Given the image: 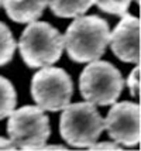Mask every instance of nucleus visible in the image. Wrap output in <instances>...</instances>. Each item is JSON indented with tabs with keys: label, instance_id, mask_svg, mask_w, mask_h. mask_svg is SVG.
Masks as SVG:
<instances>
[{
	"label": "nucleus",
	"instance_id": "nucleus-1",
	"mask_svg": "<svg viewBox=\"0 0 141 151\" xmlns=\"http://www.w3.org/2000/svg\"><path fill=\"white\" fill-rule=\"evenodd\" d=\"M110 40L106 20L99 16H78L64 35L69 58L75 62H90L104 54Z\"/></svg>",
	"mask_w": 141,
	"mask_h": 151
},
{
	"label": "nucleus",
	"instance_id": "nucleus-2",
	"mask_svg": "<svg viewBox=\"0 0 141 151\" xmlns=\"http://www.w3.org/2000/svg\"><path fill=\"white\" fill-rule=\"evenodd\" d=\"M65 48L64 35L45 21H31L19 41L21 58L30 68H42L55 64Z\"/></svg>",
	"mask_w": 141,
	"mask_h": 151
},
{
	"label": "nucleus",
	"instance_id": "nucleus-3",
	"mask_svg": "<svg viewBox=\"0 0 141 151\" xmlns=\"http://www.w3.org/2000/svg\"><path fill=\"white\" fill-rule=\"evenodd\" d=\"M104 130V122L96 106L90 102H79L62 109L59 133L69 145L87 148L96 143Z\"/></svg>",
	"mask_w": 141,
	"mask_h": 151
},
{
	"label": "nucleus",
	"instance_id": "nucleus-4",
	"mask_svg": "<svg viewBox=\"0 0 141 151\" xmlns=\"http://www.w3.org/2000/svg\"><path fill=\"white\" fill-rule=\"evenodd\" d=\"M82 96L93 105H113L123 92L124 81L120 71L107 61L94 59L79 78Z\"/></svg>",
	"mask_w": 141,
	"mask_h": 151
},
{
	"label": "nucleus",
	"instance_id": "nucleus-5",
	"mask_svg": "<svg viewBox=\"0 0 141 151\" xmlns=\"http://www.w3.org/2000/svg\"><path fill=\"white\" fill-rule=\"evenodd\" d=\"M7 133L20 150H40L51 134L49 119L38 106H23L9 114Z\"/></svg>",
	"mask_w": 141,
	"mask_h": 151
},
{
	"label": "nucleus",
	"instance_id": "nucleus-6",
	"mask_svg": "<svg viewBox=\"0 0 141 151\" xmlns=\"http://www.w3.org/2000/svg\"><path fill=\"white\" fill-rule=\"evenodd\" d=\"M72 79L62 68L42 66L33 76L31 95L37 106L47 112H59L71 103Z\"/></svg>",
	"mask_w": 141,
	"mask_h": 151
},
{
	"label": "nucleus",
	"instance_id": "nucleus-7",
	"mask_svg": "<svg viewBox=\"0 0 141 151\" xmlns=\"http://www.w3.org/2000/svg\"><path fill=\"white\" fill-rule=\"evenodd\" d=\"M104 122V130L113 141L135 147L140 141V105L134 102H114Z\"/></svg>",
	"mask_w": 141,
	"mask_h": 151
},
{
	"label": "nucleus",
	"instance_id": "nucleus-8",
	"mask_svg": "<svg viewBox=\"0 0 141 151\" xmlns=\"http://www.w3.org/2000/svg\"><path fill=\"white\" fill-rule=\"evenodd\" d=\"M121 21L110 33L109 44L112 45L114 55L123 62L140 61V21L137 17L124 14Z\"/></svg>",
	"mask_w": 141,
	"mask_h": 151
},
{
	"label": "nucleus",
	"instance_id": "nucleus-9",
	"mask_svg": "<svg viewBox=\"0 0 141 151\" xmlns=\"http://www.w3.org/2000/svg\"><path fill=\"white\" fill-rule=\"evenodd\" d=\"M7 16L17 23H31L42 16L48 0H1Z\"/></svg>",
	"mask_w": 141,
	"mask_h": 151
},
{
	"label": "nucleus",
	"instance_id": "nucleus-10",
	"mask_svg": "<svg viewBox=\"0 0 141 151\" xmlns=\"http://www.w3.org/2000/svg\"><path fill=\"white\" fill-rule=\"evenodd\" d=\"M94 4V0H48L51 12L64 19L78 17L86 13Z\"/></svg>",
	"mask_w": 141,
	"mask_h": 151
},
{
	"label": "nucleus",
	"instance_id": "nucleus-11",
	"mask_svg": "<svg viewBox=\"0 0 141 151\" xmlns=\"http://www.w3.org/2000/svg\"><path fill=\"white\" fill-rule=\"evenodd\" d=\"M17 103V93L9 79L0 76V120L7 117Z\"/></svg>",
	"mask_w": 141,
	"mask_h": 151
},
{
	"label": "nucleus",
	"instance_id": "nucleus-12",
	"mask_svg": "<svg viewBox=\"0 0 141 151\" xmlns=\"http://www.w3.org/2000/svg\"><path fill=\"white\" fill-rule=\"evenodd\" d=\"M16 41L10 28L0 21V66L9 64L16 51Z\"/></svg>",
	"mask_w": 141,
	"mask_h": 151
},
{
	"label": "nucleus",
	"instance_id": "nucleus-13",
	"mask_svg": "<svg viewBox=\"0 0 141 151\" xmlns=\"http://www.w3.org/2000/svg\"><path fill=\"white\" fill-rule=\"evenodd\" d=\"M131 1H138V0H94V4L104 13L124 16L127 13Z\"/></svg>",
	"mask_w": 141,
	"mask_h": 151
},
{
	"label": "nucleus",
	"instance_id": "nucleus-14",
	"mask_svg": "<svg viewBox=\"0 0 141 151\" xmlns=\"http://www.w3.org/2000/svg\"><path fill=\"white\" fill-rule=\"evenodd\" d=\"M127 86L130 89V92H131V95L135 98L138 95V91H140V68L138 66H135L134 69L131 71V73L128 75Z\"/></svg>",
	"mask_w": 141,
	"mask_h": 151
},
{
	"label": "nucleus",
	"instance_id": "nucleus-15",
	"mask_svg": "<svg viewBox=\"0 0 141 151\" xmlns=\"http://www.w3.org/2000/svg\"><path fill=\"white\" fill-rule=\"evenodd\" d=\"M87 150H123L120 147L119 143H107V141H104V143H93V144L90 145V147H87Z\"/></svg>",
	"mask_w": 141,
	"mask_h": 151
},
{
	"label": "nucleus",
	"instance_id": "nucleus-16",
	"mask_svg": "<svg viewBox=\"0 0 141 151\" xmlns=\"http://www.w3.org/2000/svg\"><path fill=\"white\" fill-rule=\"evenodd\" d=\"M0 150H17L14 144L10 141V138L0 137Z\"/></svg>",
	"mask_w": 141,
	"mask_h": 151
},
{
	"label": "nucleus",
	"instance_id": "nucleus-17",
	"mask_svg": "<svg viewBox=\"0 0 141 151\" xmlns=\"http://www.w3.org/2000/svg\"><path fill=\"white\" fill-rule=\"evenodd\" d=\"M40 150H67V148H65L64 145H47V144H44Z\"/></svg>",
	"mask_w": 141,
	"mask_h": 151
},
{
	"label": "nucleus",
	"instance_id": "nucleus-18",
	"mask_svg": "<svg viewBox=\"0 0 141 151\" xmlns=\"http://www.w3.org/2000/svg\"><path fill=\"white\" fill-rule=\"evenodd\" d=\"M0 6H1V0H0Z\"/></svg>",
	"mask_w": 141,
	"mask_h": 151
}]
</instances>
